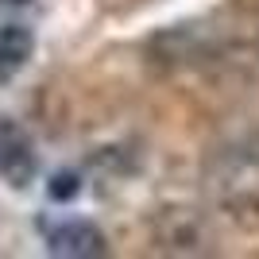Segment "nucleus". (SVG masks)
Returning a JSON list of instances; mask_svg holds the SVG:
<instances>
[{
  "label": "nucleus",
  "instance_id": "obj_2",
  "mask_svg": "<svg viewBox=\"0 0 259 259\" xmlns=\"http://www.w3.org/2000/svg\"><path fill=\"white\" fill-rule=\"evenodd\" d=\"M47 248H51V255L89 259V255H105V236L89 221H62L47 232Z\"/></svg>",
  "mask_w": 259,
  "mask_h": 259
},
{
  "label": "nucleus",
  "instance_id": "obj_4",
  "mask_svg": "<svg viewBox=\"0 0 259 259\" xmlns=\"http://www.w3.org/2000/svg\"><path fill=\"white\" fill-rule=\"evenodd\" d=\"M77 194V182L70 178V174H58V186H54V197H70Z\"/></svg>",
  "mask_w": 259,
  "mask_h": 259
},
{
  "label": "nucleus",
  "instance_id": "obj_3",
  "mask_svg": "<svg viewBox=\"0 0 259 259\" xmlns=\"http://www.w3.org/2000/svg\"><path fill=\"white\" fill-rule=\"evenodd\" d=\"M35 54V35L23 23H4L0 27V85H8Z\"/></svg>",
  "mask_w": 259,
  "mask_h": 259
},
{
  "label": "nucleus",
  "instance_id": "obj_1",
  "mask_svg": "<svg viewBox=\"0 0 259 259\" xmlns=\"http://www.w3.org/2000/svg\"><path fill=\"white\" fill-rule=\"evenodd\" d=\"M35 174H39V155H35L31 136L16 120L0 116V182L23 190L35 182Z\"/></svg>",
  "mask_w": 259,
  "mask_h": 259
}]
</instances>
